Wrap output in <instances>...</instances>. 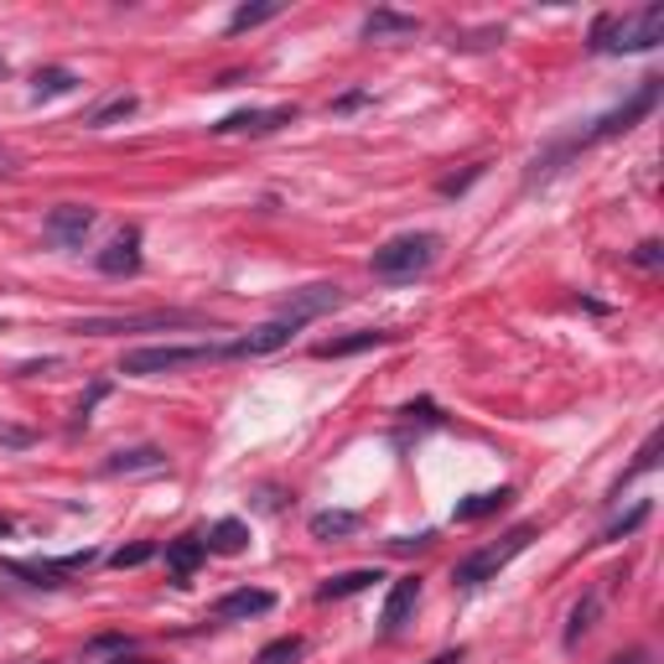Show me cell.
Masks as SVG:
<instances>
[{
  "label": "cell",
  "instance_id": "obj_8",
  "mask_svg": "<svg viewBox=\"0 0 664 664\" xmlns=\"http://www.w3.org/2000/svg\"><path fill=\"white\" fill-rule=\"evenodd\" d=\"M343 306V286H333V280H322V286H301L291 297L280 301V322H291V327H306V322L327 317V312H338Z\"/></svg>",
  "mask_w": 664,
  "mask_h": 664
},
{
  "label": "cell",
  "instance_id": "obj_34",
  "mask_svg": "<svg viewBox=\"0 0 664 664\" xmlns=\"http://www.w3.org/2000/svg\"><path fill=\"white\" fill-rule=\"evenodd\" d=\"M406 415H410V421H415V415H421V421H431V426H436V421H442V415H436V406H431V400H421V406H415V400H410V406H406Z\"/></svg>",
  "mask_w": 664,
  "mask_h": 664
},
{
  "label": "cell",
  "instance_id": "obj_25",
  "mask_svg": "<svg viewBox=\"0 0 664 664\" xmlns=\"http://www.w3.org/2000/svg\"><path fill=\"white\" fill-rule=\"evenodd\" d=\"M135 109H141V99H135V94H114V99H105V105L88 114V130H109L114 120H130Z\"/></svg>",
  "mask_w": 664,
  "mask_h": 664
},
{
  "label": "cell",
  "instance_id": "obj_23",
  "mask_svg": "<svg viewBox=\"0 0 664 664\" xmlns=\"http://www.w3.org/2000/svg\"><path fill=\"white\" fill-rule=\"evenodd\" d=\"M203 545H208V551H218V556H239V551L250 545V524H244V519H218Z\"/></svg>",
  "mask_w": 664,
  "mask_h": 664
},
{
  "label": "cell",
  "instance_id": "obj_16",
  "mask_svg": "<svg viewBox=\"0 0 664 664\" xmlns=\"http://www.w3.org/2000/svg\"><path fill=\"white\" fill-rule=\"evenodd\" d=\"M99 270L105 276H135L141 270V229H125V234L114 239L105 255H99Z\"/></svg>",
  "mask_w": 664,
  "mask_h": 664
},
{
  "label": "cell",
  "instance_id": "obj_38",
  "mask_svg": "<svg viewBox=\"0 0 664 664\" xmlns=\"http://www.w3.org/2000/svg\"><path fill=\"white\" fill-rule=\"evenodd\" d=\"M11 530H16V524H11V519H5V515H0V540H5V535H11Z\"/></svg>",
  "mask_w": 664,
  "mask_h": 664
},
{
  "label": "cell",
  "instance_id": "obj_39",
  "mask_svg": "<svg viewBox=\"0 0 664 664\" xmlns=\"http://www.w3.org/2000/svg\"><path fill=\"white\" fill-rule=\"evenodd\" d=\"M11 172V156H5V150H0V177Z\"/></svg>",
  "mask_w": 664,
  "mask_h": 664
},
{
  "label": "cell",
  "instance_id": "obj_7",
  "mask_svg": "<svg viewBox=\"0 0 664 664\" xmlns=\"http://www.w3.org/2000/svg\"><path fill=\"white\" fill-rule=\"evenodd\" d=\"M197 322L203 317H193V312H146V317H88L73 333H88V338H109V333H172V327H197Z\"/></svg>",
  "mask_w": 664,
  "mask_h": 664
},
{
  "label": "cell",
  "instance_id": "obj_12",
  "mask_svg": "<svg viewBox=\"0 0 664 664\" xmlns=\"http://www.w3.org/2000/svg\"><path fill=\"white\" fill-rule=\"evenodd\" d=\"M301 327H291V322L270 317L265 327H255V333H244V338H234L229 343V359H259V353H276V348H286L291 338H297Z\"/></svg>",
  "mask_w": 664,
  "mask_h": 664
},
{
  "label": "cell",
  "instance_id": "obj_41",
  "mask_svg": "<svg viewBox=\"0 0 664 664\" xmlns=\"http://www.w3.org/2000/svg\"><path fill=\"white\" fill-rule=\"evenodd\" d=\"M0 73H5V58H0Z\"/></svg>",
  "mask_w": 664,
  "mask_h": 664
},
{
  "label": "cell",
  "instance_id": "obj_18",
  "mask_svg": "<svg viewBox=\"0 0 664 664\" xmlns=\"http://www.w3.org/2000/svg\"><path fill=\"white\" fill-rule=\"evenodd\" d=\"M421 22L415 16H400V11H369L364 16V37L369 43H389V37H415Z\"/></svg>",
  "mask_w": 664,
  "mask_h": 664
},
{
  "label": "cell",
  "instance_id": "obj_37",
  "mask_svg": "<svg viewBox=\"0 0 664 664\" xmlns=\"http://www.w3.org/2000/svg\"><path fill=\"white\" fill-rule=\"evenodd\" d=\"M431 664H462V649H447V654H436Z\"/></svg>",
  "mask_w": 664,
  "mask_h": 664
},
{
  "label": "cell",
  "instance_id": "obj_29",
  "mask_svg": "<svg viewBox=\"0 0 664 664\" xmlns=\"http://www.w3.org/2000/svg\"><path fill=\"white\" fill-rule=\"evenodd\" d=\"M150 556H156V545H150V540H141V545H120V551L109 556V566H120V571H130V566H146Z\"/></svg>",
  "mask_w": 664,
  "mask_h": 664
},
{
  "label": "cell",
  "instance_id": "obj_19",
  "mask_svg": "<svg viewBox=\"0 0 664 664\" xmlns=\"http://www.w3.org/2000/svg\"><path fill=\"white\" fill-rule=\"evenodd\" d=\"M509 498H515V488L472 493V498H462V504L451 509V519H462V524H472V519H488V515H498V509H509Z\"/></svg>",
  "mask_w": 664,
  "mask_h": 664
},
{
  "label": "cell",
  "instance_id": "obj_11",
  "mask_svg": "<svg viewBox=\"0 0 664 664\" xmlns=\"http://www.w3.org/2000/svg\"><path fill=\"white\" fill-rule=\"evenodd\" d=\"M276 607V592H265V587H234V592H224L214 602V618L218 623H250V618H265Z\"/></svg>",
  "mask_w": 664,
  "mask_h": 664
},
{
  "label": "cell",
  "instance_id": "obj_24",
  "mask_svg": "<svg viewBox=\"0 0 664 664\" xmlns=\"http://www.w3.org/2000/svg\"><path fill=\"white\" fill-rule=\"evenodd\" d=\"M660 442H664L660 431H649V442L639 447V457H633V468H628V472L618 478V483H613V493H618V498H623V488H628L633 478H643V472H654V468H660Z\"/></svg>",
  "mask_w": 664,
  "mask_h": 664
},
{
  "label": "cell",
  "instance_id": "obj_35",
  "mask_svg": "<svg viewBox=\"0 0 664 664\" xmlns=\"http://www.w3.org/2000/svg\"><path fill=\"white\" fill-rule=\"evenodd\" d=\"M607 664H649V654H643V649H628V654H618V660H607Z\"/></svg>",
  "mask_w": 664,
  "mask_h": 664
},
{
  "label": "cell",
  "instance_id": "obj_10",
  "mask_svg": "<svg viewBox=\"0 0 664 664\" xmlns=\"http://www.w3.org/2000/svg\"><path fill=\"white\" fill-rule=\"evenodd\" d=\"M297 120V105H270V109H234L218 120V135H276Z\"/></svg>",
  "mask_w": 664,
  "mask_h": 664
},
{
  "label": "cell",
  "instance_id": "obj_9",
  "mask_svg": "<svg viewBox=\"0 0 664 664\" xmlns=\"http://www.w3.org/2000/svg\"><path fill=\"white\" fill-rule=\"evenodd\" d=\"M94 224H99V214L94 208H84V203H58L52 214H47L43 234L58 244V250H79L88 234H94Z\"/></svg>",
  "mask_w": 664,
  "mask_h": 664
},
{
  "label": "cell",
  "instance_id": "obj_22",
  "mask_svg": "<svg viewBox=\"0 0 664 664\" xmlns=\"http://www.w3.org/2000/svg\"><path fill=\"white\" fill-rule=\"evenodd\" d=\"M359 524H364V519L353 515V509H322V515H312L306 530H312V540H348Z\"/></svg>",
  "mask_w": 664,
  "mask_h": 664
},
{
  "label": "cell",
  "instance_id": "obj_26",
  "mask_svg": "<svg viewBox=\"0 0 664 664\" xmlns=\"http://www.w3.org/2000/svg\"><path fill=\"white\" fill-rule=\"evenodd\" d=\"M280 16V0H259V5H239L234 16H229V32H250V26H265V22H276Z\"/></svg>",
  "mask_w": 664,
  "mask_h": 664
},
{
  "label": "cell",
  "instance_id": "obj_32",
  "mask_svg": "<svg viewBox=\"0 0 664 664\" xmlns=\"http://www.w3.org/2000/svg\"><path fill=\"white\" fill-rule=\"evenodd\" d=\"M478 177H483V167H472L468 177H447V182H442V197H457V193H468L472 182H478Z\"/></svg>",
  "mask_w": 664,
  "mask_h": 664
},
{
  "label": "cell",
  "instance_id": "obj_27",
  "mask_svg": "<svg viewBox=\"0 0 664 664\" xmlns=\"http://www.w3.org/2000/svg\"><path fill=\"white\" fill-rule=\"evenodd\" d=\"M592 618H597V592H592V597H581L577 607H571V623H566V649H577L581 633L592 628Z\"/></svg>",
  "mask_w": 664,
  "mask_h": 664
},
{
  "label": "cell",
  "instance_id": "obj_31",
  "mask_svg": "<svg viewBox=\"0 0 664 664\" xmlns=\"http://www.w3.org/2000/svg\"><path fill=\"white\" fill-rule=\"evenodd\" d=\"M633 265H639V270H660V244H654V239H649V244H639V250H633Z\"/></svg>",
  "mask_w": 664,
  "mask_h": 664
},
{
  "label": "cell",
  "instance_id": "obj_36",
  "mask_svg": "<svg viewBox=\"0 0 664 664\" xmlns=\"http://www.w3.org/2000/svg\"><path fill=\"white\" fill-rule=\"evenodd\" d=\"M109 664H156V660H146V654H114Z\"/></svg>",
  "mask_w": 664,
  "mask_h": 664
},
{
  "label": "cell",
  "instance_id": "obj_15",
  "mask_svg": "<svg viewBox=\"0 0 664 664\" xmlns=\"http://www.w3.org/2000/svg\"><path fill=\"white\" fill-rule=\"evenodd\" d=\"M203 560H208V545H203L197 535H177V540H167V571H172L177 587L193 577Z\"/></svg>",
  "mask_w": 664,
  "mask_h": 664
},
{
  "label": "cell",
  "instance_id": "obj_3",
  "mask_svg": "<svg viewBox=\"0 0 664 664\" xmlns=\"http://www.w3.org/2000/svg\"><path fill=\"white\" fill-rule=\"evenodd\" d=\"M436 255H442V234L421 229V234H400V239H389V244H379L369 265H374L379 280H415L436 265Z\"/></svg>",
  "mask_w": 664,
  "mask_h": 664
},
{
  "label": "cell",
  "instance_id": "obj_33",
  "mask_svg": "<svg viewBox=\"0 0 664 664\" xmlns=\"http://www.w3.org/2000/svg\"><path fill=\"white\" fill-rule=\"evenodd\" d=\"M431 540H436L431 530H421V535H400V540H395V551H400V556H410V551H426Z\"/></svg>",
  "mask_w": 664,
  "mask_h": 664
},
{
  "label": "cell",
  "instance_id": "obj_21",
  "mask_svg": "<svg viewBox=\"0 0 664 664\" xmlns=\"http://www.w3.org/2000/svg\"><path fill=\"white\" fill-rule=\"evenodd\" d=\"M73 88H79V73H73V68H37V73H32V99H37V105H43V99H63Z\"/></svg>",
  "mask_w": 664,
  "mask_h": 664
},
{
  "label": "cell",
  "instance_id": "obj_40",
  "mask_svg": "<svg viewBox=\"0 0 664 664\" xmlns=\"http://www.w3.org/2000/svg\"><path fill=\"white\" fill-rule=\"evenodd\" d=\"M32 664H52V660H32Z\"/></svg>",
  "mask_w": 664,
  "mask_h": 664
},
{
  "label": "cell",
  "instance_id": "obj_20",
  "mask_svg": "<svg viewBox=\"0 0 664 664\" xmlns=\"http://www.w3.org/2000/svg\"><path fill=\"white\" fill-rule=\"evenodd\" d=\"M374 581H385V577H379V571H369V566H364V571H343V577H327V581H322V587H317V597H322V602L359 597V592H369Z\"/></svg>",
  "mask_w": 664,
  "mask_h": 664
},
{
  "label": "cell",
  "instance_id": "obj_4",
  "mask_svg": "<svg viewBox=\"0 0 664 664\" xmlns=\"http://www.w3.org/2000/svg\"><path fill=\"white\" fill-rule=\"evenodd\" d=\"M540 530L535 524H515L504 540H493V545H483V551H472L468 560H457V571H451V581L462 587V592H472V587H483V581H493L509 560H519L524 551H530V540H535Z\"/></svg>",
  "mask_w": 664,
  "mask_h": 664
},
{
  "label": "cell",
  "instance_id": "obj_2",
  "mask_svg": "<svg viewBox=\"0 0 664 664\" xmlns=\"http://www.w3.org/2000/svg\"><path fill=\"white\" fill-rule=\"evenodd\" d=\"M229 359V343H161V348H130L120 359V374L130 379H161V374H182L197 364H218Z\"/></svg>",
  "mask_w": 664,
  "mask_h": 664
},
{
  "label": "cell",
  "instance_id": "obj_6",
  "mask_svg": "<svg viewBox=\"0 0 664 664\" xmlns=\"http://www.w3.org/2000/svg\"><path fill=\"white\" fill-rule=\"evenodd\" d=\"M94 566V551H73V556H58V560H0L5 577H22L26 587H63L68 577H79Z\"/></svg>",
  "mask_w": 664,
  "mask_h": 664
},
{
  "label": "cell",
  "instance_id": "obj_30",
  "mask_svg": "<svg viewBox=\"0 0 664 664\" xmlns=\"http://www.w3.org/2000/svg\"><path fill=\"white\" fill-rule=\"evenodd\" d=\"M643 519H649V504H639V509H633V515H623L618 524H607V530H602V540L597 545H613V540H623V535H633V530H639Z\"/></svg>",
  "mask_w": 664,
  "mask_h": 664
},
{
  "label": "cell",
  "instance_id": "obj_13",
  "mask_svg": "<svg viewBox=\"0 0 664 664\" xmlns=\"http://www.w3.org/2000/svg\"><path fill=\"white\" fill-rule=\"evenodd\" d=\"M415 602H421V577H400L389 587L385 607H379V633H400L406 618L415 613Z\"/></svg>",
  "mask_w": 664,
  "mask_h": 664
},
{
  "label": "cell",
  "instance_id": "obj_28",
  "mask_svg": "<svg viewBox=\"0 0 664 664\" xmlns=\"http://www.w3.org/2000/svg\"><path fill=\"white\" fill-rule=\"evenodd\" d=\"M301 649H306V643H301L297 633H291V639L265 643V649H259V654H255V664H291V660H301Z\"/></svg>",
  "mask_w": 664,
  "mask_h": 664
},
{
  "label": "cell",
  "instance_id": "obj_5",
  "mask_svg": "<svg viewBox=\"0 0 664 664\" xmlns=\"http://www.w3.org/2000/svg\"><path fill=\"white\" fill-rule=\"evenodd\" d=\"M660 79H643L639 88H633V94H628V99H623L618 109H613V114H602L597 125L587 130V135H581L577 146H597V141H607V135H623V130H633L643 120V114H649V109L660 105Z\"/></svg>",
  "mask_w": 664,
  "mask_h": 664
},
{
  "label": "cell",
  "instance_id": "obj_17",
  "mask_svg": "<svg viewBox=\"0 0 664 664\" xmlns=\"http://www.w3.org/2000/svg\"><path fill=\"white\" fill-rule=\"evenodd\" d=\"M105 472L109 478H120V472H167V451L161 447H130V451H114L105 462Z\"/></svg>",
  "mask_w": 664,
  "mask_h": 664
},
{
  "label": "cell",
  "instance_id": "obj_1",
  "mask_svg": "<svg viewBox=\"0 0 664 664\" xmlns=\"http://www.w3.org/2000/svg\"><path fill=\"white\" fill-rule=\"evenodd\" d=\"M664 43V5H639L623 16H597L587 47L592 52H649Z\"/></svg>",
  "mask_w": 664,
  "mask_h": 664
},
{
  "label": "cell",
  "instance_id": "obj_14",
  "mask_svg": "<svg viewBox=\"0 0 664 664\" xmlns=\"http://www.w3.org/2000/svg\"><path fill=\"white\" fill-rule=\"evenodd\" d=\"M400 333H389V327H364V333H348V338H327V343H317L312 353L317 359H353V353H369V348H385L395 343Z\"/></svg>",
  "mask_w": 664,
  "mask_h": 664
}]
</instances>
